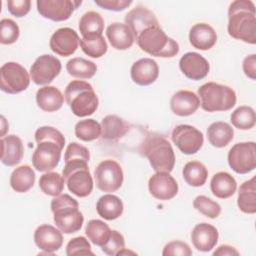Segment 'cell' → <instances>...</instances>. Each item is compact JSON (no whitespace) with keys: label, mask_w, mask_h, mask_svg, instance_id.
Returning a JSON list of instances; mask_svg holds the SVG:
<instances>
[{"label":"cell","mask_w":256,"mask_h":256,"mask_svg":"<svg viewBox=\"0 0 256 256\" xmlns=\"http://www.w3.org/2000/svg\"><path fill=\"white\" fill-rule=\"evenodd\" d=\"M173 143L185 155L196 154L204 144L203 133L190 125L176 126L171 135Z\"/></svg>","instance_id":"8fae6325"},{"label":"cell","mask_w":256,"mask_h":256,"mask_svg":"<svg viewBox=\"0 0 256 256\" xmlns=\"http://www.w3.org/2000/svg\"><path fill=\"white\" fill-rule=\"evenodd\" d=\"M104 19L98 12H86L80 19L79 30L84 39H93L103 36Z\"/></svg>","instance_id":"f1b7e54d"},{"label":"cell","mask_w":256,"mask_h":256,"mask_svg":"<svg viewBox=\"0 0 256 256\" xmlns=\"http://www.w3.org/2000/svg\"><path fill=\"white\" fill-rule=\"evenodd\" d=\"M101 124L94 119L79 121L75 126V135L84 142H91L101 137Z\"/></svg>","instance_id":"74e56055"},{"label":"cell","mask_w":256,"mask_h":256,"mask_svg":"<svg viewBox=\"0 0 256 256\" xmlns=\"http://www.w3.org/2000/svg\"><path fill=\"white\" fill-rule=\"evenodd\" d=\"M112 230L110 227L102 220L93 219L86 225L85 233L88 239L96 246L102 247L107 243L111 236Z\"/></svg>","instance_id":"d590c367"},{"label":"cell","mask_w":256,"mask_h":256,"mask_svg":"<svg viewBox=\"0 0 256 256\" xmlns=\"http://www.w3.org/2000/svg\"><path fill=\"white\" fill-rule=\"evenodd\" d=\"M200 105L207 112H219L231 110L237 102L235 91L226 85L208 82L198 89Z\"/></svg>","instance_id":"8992f818"},{"label":"cell","mask_w":256,"mask_h":256,"mask_svg":"<svg viewBox=\"0 0 256 256\" xmlns=\"http://www.w3.org/2000/svg\"><path fill=\"white\" fill-rule=\"evenodd\" d=\"M172 112L180 117L193 115L200 107V99L194 92L189 90H180L176 92L170 101Z\"/></svg>","instance_id":"44dd1931"},{"label":"cell","mask_w":256,"mask_h":256,"mask_svg":"<svg viewBox=\"0 0 256 256\" xmlns=\"http://www.w3.org/2000/svg\"><path fill=\"white\" fill-rule=\"evenodd\" d=\"M179 67L187 78L194 81L204 79L210 71L209 62L196 52H188L184 54L180 59Z\"/></svg>","instance_id":"e0dca14e"},{"label":"cell","mask_w":256,"mask_h":256,"mask_svg":"<svg viewBox=\"0 0 256 256\" xmlns=\"http://www.w3.org/2000/svg\"><path fill=\"white\" fill-rule=\"evenodd\" d=\"M101 137L105 141H116L122 138L130 128V125L117 115H107L101 122Z\"/></svg>","instance_id":"83f0119b"},{"label":"cell","mask_w":256,"mask_h":256,"mask_svg":"<svg viewBox=\"0 0 256 256\" xmlns=\"http://www.w3.org/2000/svg\"><path fill=\"white\" fill-rule=\"evenodd\" d=\"M124 248H125L124 236L116 230H112L109 240L105 245L101 247L102 251L109 256L118 255Z\"/></svg>","instance_id":"ee69618b"},{"label":"cell","mask_w":256,"mask_h":256,"mask_svg":"<svg viewBox=\"0 0 256 256\" xmlns=\"http://www.w3.org/2000/svg\"><path fill=\"white\" fill-rule=\"evenodd\" d=\"M125 23L132 30L135 40L146 29L150 27L159 26L158 19L155 14L144 6H137L127 13L125 16Z\"/></svg>","instance_id":"ac0fdd59"},{"label":"cell","mask_w":256,"mask_h":256,"mask_svg":"<svg viewBox=\"0 0 256 256\" xmlns=\"http://www.w3.org/2000/svg\"><path fill=\"white\" fill-rule=\"evenodd\" d=\"M65 100L77 117L93 115L99 106V99L93 86L83 80H74L65 89Z\"/></svg>","instance_id":"277c9868"},{"label":"cell","mask_w":256,"mask_h":256,"mask_svg":"<svg viewBox=\"0 0 256 256\" xmlns=\"http://www.w3.org/2000/svg\"><path fill=\"white\" fill-rule=\"evenodd\" d=\"M20 36L18 24L12 19H2L0 22V43L3 45H11L15 43Z\"/></svg>","instance_id":"b9f144b4"},{"label":"cell","mask_w":256,"mask_h":256,"mask_svg":"<svg viewBox=\"0 0 256 256\" xmlns=\"http://www.w3.org/2000/svg\"><path fill=\"white\" fill-rule=\"evenodd\" d=\"M63 240L62 231L48 224L39 226L34 233L36 246L46 254H53L60 250L63 245Z\"/></svg>","instance_id":"2e32d148"},{"label":"cell","mask_w":256,"mask_h":256,"mask_svg":"<svg viewBox=\"0 0 256 256\" xmlns=\"http://www.w3.org/2000/svg\"><path fill=\"white\" fill-rule=\"evenodd\" d=\"M218 239L219 232L217 228L208 223L197 224L191 233L192 243L200 252L211 251L218 243Z\"/></svg>","instance_id":"ffe728a7"},{"label":"cell","mask_w":256,"mask_h":256,"mask_svg":"<svg viewBox=\"0 0 256 256\" xmlns=\"http://www.w3.org/2000/svg\"><path fill=\"white\" fill-rule=\"evenodd\" d=\"M191 45L202 51L210 50L217 42V33L212 26L206 23L195 24L189 33Z\"/></svg>","instance_id":"d4e9b609"},{"label":"cell","mask_w":256,"mask_h":256,"mask_svg":"<svg viewBox=\"0 0 256 256\" xmlns=\"http://www.w3.org/2000/svg\"><path fill=\"white\" fill-rule=\"evenodd\" d=\"M62 64L52 55H42L32 64L30 69L31 80L39 86L49 85L60 74Z\"/></svg>","instance_id":"4fadbf2b"},{"label":"cell","mask_w":256,"mask_h":256,"mask_svg":"<svg viewBox=\"0 0 256 256\" xmlns=\"http://www.w3.org/2000/svg\"><path fill=\"white\" fill-rule=\"evenodd\" d=\"M96 210L101 218L107 221H113L123 214L124 205L118 196L106 194L99 198L96 204Z\"/></svg>","instance_id":"4316f807"},{"label":"cell","mask_w":256,"mask_h":256,"mask_svg":"<svg viewBox=\"0 0 256 256\" xmlns=\"http://www.w3.org/2000/svg\"><path fill=\"white\" fill-rule=\"evenodd\" d=\"M142 152L154 171L170 173L174 169L175 153L170 142L163 136L148 137L143 144Z\"/></svg>","instance_id":"52a82bcc"},{"label":"cell","mask_w":256,"mask_h":256,"mask_svg":"<svg viewBox=\"0 0 256 256\" xmlns=\"http://www.w3.org/2000/svg\"><path fill=\"white\" fill-rule=\"evenodd\" d=\"M213 195L219 199H228L232 197L237 190V182L235 178L227 172L216 173L210 183Z\"/></svg>","instance_id":"f546056e"},{"label":"cell","mask_w":256,"mask_h":256,"mask_svg":"<svg viewBox=\"0 0 256 256\" xmlns=\"http://www.w3.org/2000/svg\"><path fill=\"white\" fill-rule=\"evenodd\" d=\"M239 254V251L230 245H221L213 253L214 256H238Z\"/></svg>","instance_id":"f907efd6"},{"label":"cell","mask_w":256,"mask_h":256,"mask_svg":"<svg viewBox=\"0 0 256 256\" xmlns=\"http://www.w3.org/2000/svg\"><path fill=\"white\" fill-rule=\"evenodd\" d=\"M9 12L17 17L22 18L26 16L31 9V1L30 0H9L7 2Z\"/></svg>","instance_id":"7dc6e473"},{"label":"cell","mask_w":256,"mask_h":256,"mask_svg":"<svg viewBox=\"0 0 256 256\" xmlns=\"http://www.w3.org/2000/svg\"><path fill=\"white\" fill-rule=\"evenodd\" d=\"M207 137L213 147L224 148L233 140L234 130L226 122H214L208 127Z\"/></svg>","instance_id":"4dcf8cb0"},{"label":"cell","mask_w":256,"mask_h":256,"mask_svg":"<svg viewBox=\"0 0 256 256\" xmlns=\"http://www.w3.org/2000/svg\"><path fill=\"white\" fill-rule=\"evenodd\" d=\"M142 51L154 57L173 58L179 53V44L168 37L160 26L144 30L136 39Z\"/></svg>","instance_id":"5b68a950"},{"label":"cell","mask_w":256,"mask_h":256,"mask_svg":"<svg viewBox=\"0 0 256 256\" xmlns=\"http://www.w3.org/2000/svg\"><path fill=\"white\" fill-rule=\"evenodd\" d=\"M80 46L82 51L91 58H101L108 51V45L103 36L93 38V39H84L80 40Z\"/></svg>","instance_id":"ab89813d"},{"label":"cell","mask_w":256,"mask_h":256,"mask_svg":"<svg viewBox=\"0 0 256 256\" xmlns=\"http://www.w3.org/2000/svg\"><path fill=\"white\" fill-rule=\"evenodd\" d=\"M24 156V146L22 140L16 135H8L1 138V162L13 167L18 165Z\"/></svg>","instance_id":"603a6c76"},{"label":"cell","mask_w":256,"mask_h":256,"mask_svg":"<svg viewBox=\"0 0 256 256\" xmlns=\"http://www.w3.org/2000/svg\"><path fill=\"white\" fill-rule=\"evenodd\" d=\"M159 76V66L151 58H142L136 61L131 67V78L139 86L153 84Z\"/></svg>","instance_id":"d6986e66"},{"label":"cell","mask_w":256,"mask_h":256,"mask_svg":"<svg viewBox=\"0 0 256 256\" xmlns=\"http://www.w3.org/2000/svg\"><path fill=\"white\" fill-rule=\"evenodd\" d=\"M106 35L111 46L116 50H127L133 46L135 41L132 30L124 23H112L108 26Z\"/></svg>","instance_id":"cb8c5ba5"},{"label":"cell","mask_w":256,"mask_h":256,"mask_svg":"<svg viewBox=\"0 0 256 256\" xmlns=\"http://www.w3.org/2000/svg\"><path fill=\"white\" fill-rule=\"evenodd\" d=\"M96 186L106 193H113L119 190L124 181L122 167L115 160L107 159L98 164L94 171Z\"/></svg>","instance_id":"9c48e42d"},{"label":"cell","mask_w":256,"mask_h":256,"mask_svg":"<svg viewBox=\"0 0 256 256\" xmlns=\"http://www.w3.org/2000/svg\"><path fill=\"white\" fill-rule=\"evenodd\" d=\"M79 43V35L74 29L60 28L54 32L50 39V49L59 56L69 57L77 51Z\"/></svg>","instance_id":"9a60e30c"},{"label":"cell","mask_w":256,"mask_h":256,"mask_svg":"<svg viewBox=\"0 0 256 256\" xmlns=\"http://www.w3.org/2000/svg\"><path fill=\"white\" fill-rule=\"evenodd\" d=\"M65 182L64 177L59 173L46 172L40 177L39 187L45 195L57 197L63 192Z\"/></svg>","instance_id":"8d00e7d4"},{"label":"cell","mask_w":256,"mask_h":256,"mask_svg":"<svg viewBox=\"0 0 256 256\" xmlns=\"http://www.w3.org/2000/svg\"><path fill=\"white\" fill-rule=\"evenodd\" d=\"M64 179L69 191L79 198H85L93 191L94 182L89 169L76 170Z\"/></svg>","instance_id":"7402d4cb"},{"label":"cell","mask_w":256,"mask_h":256,"mask_svg":"<svg viewBox=\"0 0 256 256\" xmlns=\"http://www.w3.org/2000/svg\"><path fill=\"white\" fill-rule=\"evenodd\" d=\"M64 160H90V152L85 146L78 144L77 142L70 143L65 151Z\"/></svg>","instance_id":"f6af8a7d"},{"label":"cell","mask_w":256,"mask_h":256,"mask_svg":"<svg viewBox=\"0 0 256 256\" xmlns=\"http://www.w3.org/2000/svg\"><path fill=\"white\" fill-rule=\"evenodd\" d=\"M193 206L198 212L210 219L219 217L222 211L221 206L216 201H213L204 195L197 196L193 202Z\"/></svg>","instance_id":"60d3db41"},{"label":"cell","mask_w":256,"mask_h":256,"mask_svg":"<svg viewBox=\"0 0 256 256\" xmlns=\"http://www.w3.org/2000/svg\"><path fill=\"white\" fill-rule=\"evenodd\" d=\"M237 204L239 209L246 214L256 213V178L244 182L238 192Z\"/></svg>","instance_id":"d6a6232c"},{"label":"cell","mask_w":256,"mask_h":256,"mask_svg":"<svg viewBox=\"0 0 256 256\" xmlns=\"http://www.w3.org/2000/svg\"><path fill=\"white\" fill-rule=\"evenodd\" d=\"M66 254L68 256L72 255H94V253L91 250V245L88 242V240L83 237H75L71 239L67 246H66Z\"/></svg>","instance_id":"7bdbcfd3"},{"label":"cell","mask_w":256,"mask_h":256,"mask_svg":"<svg viewBox=\"0 0 256 256\" xmlns=\"http://www.w3.org/2000/svg\"><path fill=\"white\" fill-rule=\"evenodd\" d=\"M54 222L58 229L65 234H73L81 230L84 216L79 210V203L68 194L54 197L51 202Z\"/></svg>","instance_id":"3957f363"},{"label":"cell","mask_w":256,"mask_h":256,"mask_svg":"<svg viewBox=\"0 0 256 256\" xmlns=\"http://www.w3.org/2000/svg\"><path fill=\"white\" fill-rule=\"evenodd\" d=\"M38 107L45 112H56L64 104V95L54 86H45L40 88L36 94Z\"/></svg>","instance_id":"484cf974"},{"label":"cell","mask_w":256,"mask_h":256,"mask_svg":"<svg viewBox=\"0 0 256 256\" xmlns=\"http://www.w3.org/2000/svg\"><path fill=\"white\" fill-rule=\"evenodd\" d=\"M162 254L164 256H191L193 252L187 243L182 241H172L165 245Z\"/></svg>","instance_id":"bcb514c9"},{"label":"cell","mask_w":256,"mask_h":256,"mask_svg":"<svg viewBox=\"0 0 256 256\" xmlns=\"http://www.w3.org/2000/svg\"><path fill=\"white\" fill-rule=\"evenodd\" d=\"M66 70L72 77L78 79H91L97 72V65L92 61L76 57L67 62Z\"/></svg>","instance_id":"e575fe53"},{"label":"cell","mask_w":256,"mask_h":256,"mask_svg":"<svg viewBox=\"0 0 256 256\" xmlns=\"http://www.w3.org/2000/svg\"><path fill=\"white\" fill-rule=\"evenodd\" d=\"M30 81V74L19 63L7 62L0 69V88L7 94L15 95L27 90Z\"/></svg>","instance_id":"ba28073f"},{"label":"cell","mask_w":256,"mask_h":256,"mask_svg":"<svg viewBox=\"0 0 256 256\" xmlns=\"http://www.w3.org/2000/svg\"><path fill=\"white\" fill-rule=\"evenodd\" d=\"M36 175L29 165L17 167L11 174L10 185L18 193L28 192L35 184Z\"/></svg>","instance_id":"1f68e13d"},{"label":"cell","mask_w":256,"mask_h":256,"mask_svg":"<svg viewBox=\"0 0 256 256\" xmlns=\"http://www.w3.org/2000/svg\"><path fill=\"white\" fill-rule=\"evenodd\" d=\"M255 5L250 0H236L228 10V33L236 39L248 44L256 43Z\"/></svg>","instance_id":"7a4b0ae2"},{"label":"cell","mask_w":256,"mask_h":256,"mask_svg":"<svg viewBox=\"0 0 256 256\" xmlns=\"http://www.w3.org/2000/svg\"><path fill=\"white\" fill-rule=\"evenodd\" d=\"M148 188L150 194L161 201L173 199L179 191L177 181L167 172H156L149 179Z\"/></svg>","instance_id":"5bb4252c"},{"label":"cell","mask_w":256,"mask_h":256,"mask_svg":"<svg viewBox=\"0 0 256 256\" xmlns=\"http://www.w3.org/2000/svg\"><path fill=\"white\" fill-rule=\"evenodd\" d=\"M228 164L238 174H247L256 168L255 142L235 144L228 153Z\"/></svg>","instance_id":"30bf717a"},{"label":"cell","mask_w":256,"mask_h":256,"mask_svg":"<svg viewBox=\"0 0 256 256\" xmlns=\"http://www.w3.org/2000/svg\"><path fill=\"white\" fill-rule=\"evenodd\" d=\"M243 71L251 80L256 79V55L251 54L245 57L243 61Z\"/></svg>","instance_id":"681fc988"},{"label":"cell","mask_w":256,"mask_h":256,"mask_svg":"<svg viewBox=\"0 0 256 256\" xmlns=\"http://www.w3.org/2000/svg\"><path fill=\"white\" fill-rule=\"evenodd\" d=\"M232 125L240 130H250L256 123L255 111L249 106H240L231 114Z\"/></svg>","instance_id":"f35d334b"},{"label":"cell","mask_w":256,"mask_h":256,"mask_svg":"<svg viewBox=\"0 0 256 256\" xmlns=\"http://www.w3.org/2000/svg\"><path fill=\"white\" fill-rule=\"evenodd\" d=\"M81 4L82 1L74 0H38L36 2L39 14L54 22L68 20Z\"/></svg>","instance_id":"7c38bea8"},{"label":"cell","mask_w":256,"mask_h":256,"mask_svg":"<svg viewBox=\"0 0 256 256\" xmlns=\"http://www.w3.org/2000/svg\"><path fill=\"white\" fill-rule=\"evenodd\" d=\"M35 140L37 148L32 156L33 166L39 172H51L61 160L65 137L56 128L43 126L36 130Z\"/></svg>","instance_id":"6da1fadb"},{"label":"cell","mask_w":256,"mask_h":256,"mask_svg":"<svg viewBox=\"0 0 256 256\" xmlns=\"http://www.w3.org/2000/svg\"><path fill=\"white\" fill-rule=\"evenodd\" d=\"M183 178L192 187L203 186L208 178L206 166L199 161H190L183 168Z\"/></svg>","instance_id":"836d02e7"},{"label":"cell","mask_w":256,"mask_h":256,"mask_svg":"<svg viewBox=\"0 0 256 256\" xmlns=\"http://www.w3.org/2000/svg\"><path fill=\"white\" fill-rule=\"evenodd\" d=\"M95 4L105 10L120 12L124 11L131 4V0H95Z\"/></svg>","instance_id":"c3c4849f"}]
</instances>
